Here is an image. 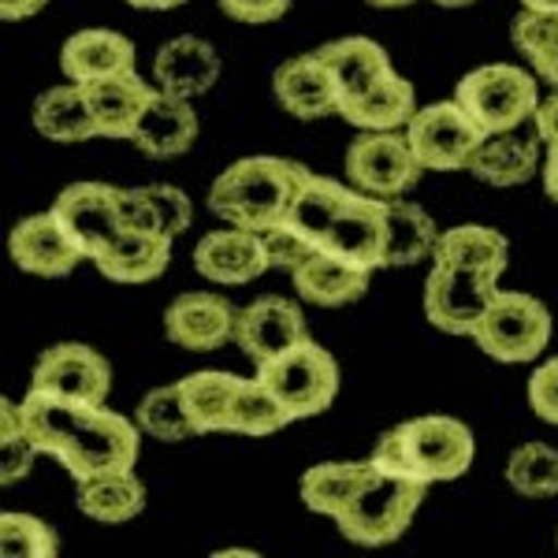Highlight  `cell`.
<instances>
[{
  "instance_id": "6da1fadb",
  "label": "cell",
  "mask_w": 558,
  "mask_h": 558,
  "mask_svg": "<svg viewBox=\"0 0 558 558\" xmlns=\"http://www.w3.org/2000/svg\"><path fill=\"white\" fill-rule=\"evenodd\" d=\"M20 421L38 454L57 458L75 481L134 470L142 451L138 421L108 410L105 402L64 399L31 387L20 402Z\"/></svg>"
},
{
  "instance_id": "7a4b0ae2",
  "label": "cell",
  "mask_w": 558,
  "mask_h": 558,
  "mask_svg": "<svg viewBox=\"0 0 558 558\" xmlns=\"http://www.w3.org/2000/svg\"><path fill=\"white\" fill-rule=\"evenodd\" d=\"M287 223L302 231L317 246V254H336L362 265L368 272L384 268L387 239V202L362 194L357 186H343L331 175H317L305 168L302 191L294 197Z\"/></svg>"
},
{
  "instance_id": "3957f363",
  "label": "cell",
  "mask_w": 558,
  "mask_h": 558,
  "mask_svg": "<svg viewBox=\"0 0 558 558\" xmlns=\"http://www.w3.org/2000/svg\"><path fill=\"white\" fill-rule=\"evenodd\" d=\"M473 454L476 439L470 425L447 413H425V417H410L387 428L368 458L376 462V470L432 488V484H447L470 473Z\"/></svg>"
},
{
  "instance_id": "277c9868",
  "label": "cell",
  "mask_w": 558,
  "mask_h": 558,
  "mask_svg": "<svg viewBox=\"0 0 558 558\" xmlns=\"http://www.w3.org/2000/svg\"><path fill=\"white\" fill-rule=\"evenodd\" d=\"M305 168L283 157H242L228 165L209 186V209L223 223L260 231L287 220L302 191Z\"/></svg>"
},
{
  "instance_id": "5b68a950",
  "label": "cell",
  "mask_w": 558,
  "mask_h": 558,
  "mask_svg": "<svg viewBox=\"0 0 558 558\" xmlns=\"http://www.w3.org/2000/svg\"><path fill=\"white\" fill-rule=\"evenodd\" d=\"M421 484H410L402 476L376 470L373 458H365V470L354 481V488L343 499L339 514L331 518L343 539L357 547H387L413 525L421 502H425Z\"/></svg>"
},
{
  "instance_id": "8992f818",
  "label": "cell",
  "mask_w": 558,
  "mask_h": 558,
  "mask_svg": "<svg viewBox=\"0 0 558 558\" xmlns=\"http://www.w3.org/2000/svg\"><path fill=\"white\" fill-rule=\"evenodd\" d=\"M454 101L473 116L484 134H499L533 123L544 97L536 86V71L518 64H484L458 78Z\"/></svg>"
},
{
  "instance_id": "52a82bcc",
  "label": "cell",
  "mask_w": 558,
  "mask_h": 558,
  "mask_svg": "<svg viewBox=\"0 0 558 558\" xmlns=\"http://www.w3.org/2000/svg\"><path fill=\"white\" fill-rule=\"evenodd\" d=\"M551 310L533 294L499 291L473 328V343L502 365H529L551 343Z\"/></svg>"
},
{
  "instance_id": "ba28073f",
  "label": "cell",
  "mask_w": 558,
  "mask_h": 558,
  "mask_svg": "<svg viewBox=\"0 0 558 558\" xmlns=\"http://www.w3.org/2000/svg\"><path fill=\"white\" fill-rule=\"evenodd\" d=\"M257 380L276 395L294 421L317 417L336 402L339 395V365L331 350H324L313 339H302L283 354L257 365Z\"/></svg>"
},
{
  "instance_id": "9c48e42d",
  "label": "cell",
  "mask_w": 558,
  "mask_h": 558,
  "mask_svg": "<svg viewBox=\"0 0 558 558\" xmlns=\"http://www.w3.org/2000/svg\"><path fill=\"white\" fill-rule=\"evenodd\" d=\"M421 160L407 131H362L347 149V183L373 197H402L421 179Z\"/></svg>"
},
{
  "instance_id": "30bf717a",
  "label": "cell",
  "mask_w": 558,
  "mask_h": 558,
  "mask_svg": "<svg viewBox=\"0 0 558 558\" xmlns=\"http://www.w3.org/2000/svg\"><path fill=\"white\" fill-rule=\"evenodd\" d=\"M407 138L425 172H462V168H470L476 146L484 142V131L451 97V101L417 108L407 123Z\"/></svg>"
},
{
  "instance_id": "8fae6325",
  "label": "cell",
  "mask_w": 558,
  "mask_h": 558,
  "mask_svg": "<svg viewBox=\"0 0 558 558\" xmlns=\"http://www.w3.org/2000/svg\"><path fill=\"white\" fill-rule=\"evenodd\" d=\"M495 294H499V279L488 272L458 265H432V276L425 279V317L444 336L473 339V328L488 313Z\"/></svg>"
},
{
  "instance_id": "7c38bea8",
  "label": "cell",
  "mask_w": 558,
  "mask_h": 558,
  "mask_svg": "<svg viewBox=\"0 0 558 558\" xmlns=\"http://www.w3.org/2000/svg\"><path fill=\"white\" fill-rule=\"evenodd\" d=\"M52 216L64 223L86 260H97L123 235L120 216V186L112 183H71L64 194L52 202Z\"/></svg>"
},
{
  "instance_id": "4fadbf2b",
  "label": "cell",
  "mask_w": 558,
  "mask_h": 558,
  "mask_svg": "<svg viewBox=\"0 0 558 558\" xmlns=\"http://www.w3.org/2000/svg\"><path fill=\"white\" fill-rule=\"evenodd\" d=\"M31 387L64 395V399L105 402L112 391V365L86 343H57L38 357Z\"/></svg>"
},
{
  "instance_id": "5bb4252c",
  "label": "cell",
  "mask_w": 558,
  "mask_h": 558,
  "mask_svg": "<svg viewBox=\"0 0 558 558\" xmlns=\"http://www.w3.org/2000/svg\"><path fill=\"white\" fill-rule=\"evenodd\" d=\"M302 339H310L305 313L291 299H283V294H260V299L239 310L235 343L242 354L254 357V365L283 354V350H291Z\"/></svg>"
},
{
  "instance_id": "9a60e30c",
  "label": "cell",
  "mask_w": 558,
  "mask_h": 558,
  "mask_svg": "<svg viewBox=\"0 0 558 558\" xmlns=\"http://www.w3.org/2000/svg\"><path fill=\"white\" fill-rule=\"evenodd\" d=\"M235 320L239 310L223 294L191 291L172 299V305L165 310V336L183 350L209 354V350H220L235 339Z\"/></svg>"
},
{
  "instance_id": "2e32d148",
  "label": "cell",
  "mask_w": 558,
  "mask_h": 558,
  "mask_svg": "<svg viewBox=\"0 0 558 558\" xmlns=\"http://www.w3.org/2000/svg\"><path fill=\"white\" fill-rule=\"evenodd\" d=\"M194 268L209 283L242 287V283H254L257 276H265L272 265H268V250L260 231H246L228 223V228L202 235V242L194 246Z\"/></svg>"
},
{
  "instance_id": "e0dca14e",
  "label": "cell",
  "mask_w": 558,
  "mask_h": 558,
  "mask_svg": "<svg viewBox=\"0 0 558 558\" xmlns=\"http://www.w3.org/2000/svg\"><path fill=\"white\" fill-rule=\"evenodd\" d=\"M8 254H12L15 268L41 279H60L75 272L78 260H86L83 250L64 231V223L52 216V209L15 223L12 235H8Z\"/></svg>"
},
{
  "instance_id": "ac0fdd59",
  "label": "cell",
  "mask_w": 558,
  "mask_h": 558,
  "mask_svg": "<svg viewBox=\"0 0 558 558\" xmlns=\"http://www.w3.org/2000/svg\"><path fill=\"white\" fill-rule=\"evenodd\" d=\"M544 138H539L536 128H514V131H499V134H484V142L476 146L473 160L465 172H473L481 183L488 186H521L529 183L539 165H544Z\"/></svg>"
},
{
  "instance_id": "d6986e66",
  "label": "cell",
  "mask_w": 558,
  "mask_h": 558,
  "mask_svg": "<svg viewBox=\"0 0 558 558\" xmlns=\"http://www.w3.org/2000/svg\"><path fill=\"white\" fill-rule=\"evenodd\" d=\"M272 94L283 112L294 120H324V116H339V89L331 83V71L324 68L317 52H302L276 68Z\"/></svg>"
},
{
  "instance_id": "ffe728a7",
  "label": "cell",
  "mask_w": 558,
  "mask_h": 558,
  "mask_svg": "<svg viewBox=\"0 0 558 558\" xmlns=\"http://www.w3.org/2000/svg\"><path fill=\"white\" fill-rule=\"evenodd\" d=\"M78 86L86 89L89 112H94V123L101 138H134V128H138L153 89H157L134 68L94 78V83H78Z\"/></svg>"
},
{
  "instance_id": "44dd1931",
  "label": "cell",
  "mask_w": 558,
  "mask_h": 558,
  "mask_svg": "<svg viewBox=\"0 0 558 558\" xmlns=\"http://www.w3.org/2000/svg\"><path fill=\"white\" fill-rule=\"evenodd\" d=\"M134 146L153 160H172L194 149L197 142V112L191 97H175L165 89H153L146 112L134 128Z\"/></svg>"
},
{
  "instance_id": "7402d4cb",
  "label": "cell",
  "mask_w": 558,
  "mask_h": 558,
  "mask_svg": "<svg viewBox=\"0 0 558 558\" xmlns=\"http://www.w3.org/2000/svg\"><path fill=\"white\" fill-rule=\"evenodd\" d=\"M153 78H157V86L165 94L202 97L220 78V52L209 41L183 34V38H172L157 49V57H153Z\"/></svg>"
},
{
  "instance_id": "603a6c76",
  "label": "cell",
  "mask_w": 558,
  "mask_h": 558,
  "mask_svg": "<svg viewBox=\"0 0 558 558\" xmlns=\"http://www.w3.org/2000/svg\"><path fill=\"white\" fill-rule=\"evenodd\" d=\"M120 216L123 231H157V235L179 239L191 228L194 205L172 183L120 186Z\"/></svg>"
},
{
  "instance_id": "cb8c5ba5",
  "label": "cell",
  "mask_w": 558,
  "mask_h": 558,
  "mask_svg": "<svg viewBox=\"0 0 558 558\" xmlns=\"http://www.w3.org/2000/svg\"><path fill=\"white\" fill-rule=\"evenodd\" d=\"M294 291L302 294V302L320 305V310H343L365 299L368 279L373 272L362 265H350V260L336 254H313L305 265L291 272Z\"/></svg>"
},
{
  "instance_id": "d4e9b609",
  "label": "cell",
  "mask_w": 558,
  "mask_h": 558,
  "mask_svg": "<svg viewBox=\"0 0 558 558\" xmlns=\"http://www.w3.org/2000/svg\"><path fill=\"white\" fill-rule=\"evenodd\" d=\"M317 57L324 60V68L331 71V83L339 89V105L350 97H362L365 89H373L376 83H384L391 75V57L380 41L373 38H339L317 49Z\"/></svg>"
},
{
  "instance_id": "484cf974",
  "label": "cell",
  "mask_w": 558,
  "mask_h": 558,
  "mask_svg": "<svg viewBox=\"0 0 558 558\" xmlns=\"http://www.w3.org/2000/svg\"><path fill=\"white\" fill-rule=\"evenodd\" d=\"M128 68H134V41L123 38L120 31H105V26L71 34L60 49V71L68 75V83H94V78Z\"/></svg>"
},
{
  "instance_id": "4316f807",
  "label": "cell",
  "mask_w": 558,
  "mask_h": 558,
  "mask_svg": "<svg viewBox=\"0 0 558 558\" xmlns=\"http://www.w3.org/2000/svg\"><path fill=\"white\" fill-rule=\"evenodd\" d=\"M172 242L157 231H123L94 265L112 283H149L172 265Z\"/></svg>"
},
{
  "instance_id": "83f0119b",
  "label": "cell",
  "mask_w": 558,
  "mask_h": 558,
  "mask_svg": "<svg viewBox=\"0 0 558 558\" xmlns=\"http://www.w3.org/2000/svg\"><path fill=\"white\" fill-rule=\"evenodd\" d=\"M417 112V89L399 71L365 89L362 97H350L339 105V116L357 131H407V123Z\"/></svg>"
},
{
  "instance_id": "f1b7e54d",
  "label": "cell",
  "mask_w": 558,
  "mask_h": 558,
  "mask_svg": "<svg viewBox=\"0 0 558 558\" xmlns=\"http://www.w3.org/2000/svg\"><path fill=\"white\" fill-rule=\"evenodd\" d=\"M146 484L138 481L134 470H116L101 476H86L75 488V507L83 510L89 521L101 525H123L134 521L146 510Z\"/></svg>"
},
{
  "instance_id": "f546056e",
  "label": "cell",
  "mask_w": 558,
  "mask_h": 558,
  "mask_svg": "<svg viewBox=\"0 0 558 558\" xmlns=\"http://www.w3.org/2000/svg\"><path fill=\"white\" fill-rule=\"evenodd\" d=\"M510 260V242L502 231L481 228V223H458V228L439 231L436 250H432V265H458V268H476L499 279L507 272Z\"/></svg>"
},
{
  "instance_id": "4dcf8cb0",
  "label": "cell",
  "mask_w": 558,
  "mask_h": 558,
  "mask_svg": "<svg viewBox=\"0 0 558 558\" xmlns=\"http://www.w3.org/2000/svg\"><path fill=\"white\" fill-rule=\"evenodd\" d=\"M34 131L49 142H60V146L101 138L94 123V112H89L86 89L78 83L45 89L38 101H34Z\"/></svg>"
},
{
  "instance_id": "1f68e13d",
  "label": "cell",
  "mask_w": 558,
  "mask_h": 558,
  "mask_svg": "<svg viewBox=\"0 0 558 558\" xmlns=\"http://www.w3.org/2000/svg\"><path fill=\"white\" fill-rule=\"evenodd\" d=\"M439 239L436 220L413 202L387 197V239H384V268H407L432 257Z\"/></svg>"
},
{
  "instance_id": "d6a6232c",
  "label": "cell",
  "mask_w": 558,
  "mask_h": 558,
  "mask_svg": "<svg viewBox=\"0 0 558 558\" xmlns=\"http://www.w3.org/2000/svg\"><path fill=\"white\" fill-rule=\"evenodd\" d=\"M183 387L186 410L194 421V436H213V432H228L231 425V407L242 387V376L223 373V368H202L179 380Z\"/></svg>"
},
{
  "instance_id": "836d02e7",
  "label": "cell",
  "mask_w": 558,
  "mask_h": 558,
  "mask_svg": "<svg viewBox=\"0 0 558 558\" xmlns=\"http://www.w3.org/2000/svg\"><path fill=\"white\" fill-rule=\"evenodd\" d=\"M510 38H514V49L529 60V68L536 71V78L558 89V15L521 8L510 23Z\"/></svg>"
},
{
  "instance_id": "e575fe53",
  "label": "cell",
  "mask_w": 558,
  "mask_h": 558,
  "mask_svg": "<svg viewBox=\"0 0 558 558\" xmlns=\"http://www.w3.org/2000/svg\"><path fill=\"white\" fill-rule=\"evenodd\" d=\"M134 421H138L142 436H153V439H160V444H179V439L194 436V421H191V410H186L183 387L179 384L153 387V391L142 395L138 410H134Z\"/></svg>"
},
{
  "instance_id": "d590c367",
  "label": "cell",
  "mask_w": 558,
  "mask_h": 558,
  "mask_svg": "<svg viewBox=\"0 0 558 558\" xmlns=\"http://www.w3.org/2000/svg\"><path fill=\"white\" fill-rule=\"evenodd\" d=\"M291 421L294 417L287 413L283 402H279L257 376H250V380L242 376L235 407H231L228 432H235V436H276V432H283Z\"/></svg>"
},
{
  "instance_id": "8d00e7d4",
  "label": "cell",
  "mask_w": 558,
  "mask_h": 558,
  "mask_svg": "<svg viewBox=\"0 0 558 558\" xmlns=\"http://www.w3.org/2000/svg\"><path fill=\"white\" fill-rule=\"evenodd\" d=\"M507 484L521 499H555L558 495V447L521 444L507 462Z\"/></svg>"
},
{
  "instance_id": "74e56055",
  "label": "cell",
  "mask_w": 558,
  "mask_h": 558,
  "mask_svg": "<svg viewBox=\"0 0 558 558\" xmlns=\"http://www.w3.org/2000/svg\"><path fill=\"white\" fill-rule=\"evenodd\" d=\"M365 462H320V465H310L299 481V492H302V502L313 510V514H324V518H336L343 499L354 488V481L362 476Z\"/></svg>"
},
{
  "instance_id": "f35d334b",
  "label": "cell",
  "mask_w": 558,
  "mask_h": 558,
  "mask_svg": "<svg viewBox=\"0 0 558 558\" xmlns=\"http://www.w3.org/2000/svg\"><path fill=\"white\" fill-rule=\"evenodd\" d=\"M0 551H4V558H57L60 536L41 518L4 510L0 514Z\"/></svg>"
},
{
  "instance_id": "ab89813d",
  "label": "cell",
  "mask_w": 558,
  "mask_h": 558,
  "mask_svg": "<svg viewBox=\"0 0 558 558\" xmlns=\"http://www.w3.org/2000/svg\"><path fill=\"white\" fill-rule=\"evenodd\" d=\"M0 410H4V432H0V481L15 484L20 476L31 473L34 458H38V447H34L31 436L23 432L20 407H12V402L4 399Z\"/></svg>"
},
{
  "instance_id": "60d3db41",
  "label": "cell",
  "mask_w": 558,
  "mask_h": 558,
  "mask_svg": "<svg viewBox=\"0 0 558 558\" xmlns=\"http://www.w3.org/2000/svg\"><path fill=\"white\" fill-rule=\"evenodd\" d=\"M265 250H268V265L279 268V272H294V268L317 254V246L302 231H294L287 220L265 231Z\"/></svg>"
},
{
  "instance_id": "b9f144b4",
  "label": "cell",
  "mask_w": 558,
  "mask_h": 558,
  "mask_svg": "<svg viewBox=\"0 0 558 558\" xmlns=\"http://www.w3.org/2000/svg\"><path fill=\"white\" fill-rule=\"evenodd\" d=\"M529 407H533L539 421L558 425V357L533 368V376H529Z\"/></svg>"
},
{
  "instance_id": "7bdbcfd3",
  "label": "cell",
  "mask_w": 558,
  "mask_h": 558,
  "mask_svg": "<svg viewBox=\"0 0 558 558\" xmlns=\"http://www.w3.org/2000/svg\"><path fill=\"white\" fill-rule=\"evenodd\" d=\"M220 12L235 23H276L291 12V0H220Z\"/></svg>"
},
{
  "instance_id": "ee69618b",
  "label": "cell",
  "mask_w": 558,
  "mask_h": 558,
  "mask_svg": "<svg viewBox=\"0 0 558 558\" xmlns=\"http://www.w3.org/2000/svg\"><path fill=\"white\" fill-rule=\"evenodd\" d=\"M533 128L539 131V138H544V146H558V89L551 97H544L533 116Z\"/></svg>"
},
{
  "instance_id": "f6af8a7d",
  "label": "cell",
  "mask_w": 558,
  "mask_h": 558,
  "mask_svg": "<svg viewBox=\"0 0 558 558\" xmlns=\"http://www.w3.org/2000/svg\"><path fill=\"white\" fill-rule=\"evenodd\" d=\"M49 0H0V20L4 23H20V20H31L38 15Z\"/></svg>"
},
{
  "instance_id": "bcb514c9",
  "label": "cell",
  "mask_w": 558,
  "mask_h": 558,
  "mask_svg": "<svg viewBox=\"0 0 558 558\" xmlns=\"http://www.w3.org/2000/svg\"><path fill=\"white\" fill-rule=\"evenodd\" d=\"M544 194L558 202V146H547L544 153Z\"/></svg>"
},
{
  "instance_id": "7dc6e473",
  "label": "cell",
  "mask_w": 558,
  "mask_h": 558,
  "mask_svg": "<svg viewBox=\"0 0 558 558\" xmlns=\"http://www.w3.org/2000/svg\"><path fill=\"white\" fill-rule=\"evenodd\" d=\"M131 8H142V12H172V8H183L186 0H128Z\"/></svg>"
},
{
  "instance_id": "c3c4849f",
  "label": "cell",
  "mask_w": 558,
  "mask_h": 558,
  "mask_svg": "<svg viewBox=\"0 0 558 558\" xmlns=\"http://www.w3.org/2000/svg\"><path fill=\"white\" fill-rule=\"evenodd\" d=\"M521 8H529V12H547V15H558V0H521Z\"/></svg>"
},
{
  "instance_id": "681fc988",
  "label": "cell",
  "mask_w": 558,
  "mask_h": 558,
  "mask_svg": "<svg viewBox=\"0 0 558 558\" xmlns=\"http://www.w3.org/2000/svg\"><path fill=\"white\" fill-rule=\"evenodd\" d=\"M373 8H410V4H417V0H368Z\"/></svg>"
},
{
  "instance_id": "f907efd6",
  "label": "cell",
  "mask_w": 558,
  "mask_h": 558,
  "mask_svg": "<svg viewBox=\"0 0 558 558\" xmlns=\"http://www.w3.org/2000/svg\"><path fill=\"white\" fill-rule=\"evenodd\" d=\"M436 8H470V4H476V0H432Z\"/></svg>"
},
{
  "instance_id": "816d5d0a",
  "label": "cell",
  "mask_w": 558,
  "mask_h": 558,
  "mask_svg": "<svg viewBox=\"0 0 558 558\" xmlns=\"http://www.w3.org/2000/svg\"><path fill=\"white\" fill-rule=\"evenodd\" d=\"M555 544H558V533H555Z\"/></svg>"
}]
</instances>
